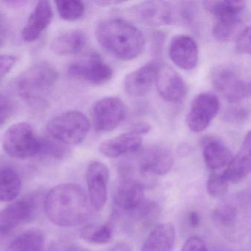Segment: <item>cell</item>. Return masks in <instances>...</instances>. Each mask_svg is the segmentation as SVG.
<instances>
[{
    "label": "cell",
    "mask_w": 251,
    "mask_h": 251,
    "mask_svg": "<svg viewBox=\"0 0 251 251\" xmlns=\"http://www.w3.org/2000/svg\"><path fill=\"white\" fill-rule=\"evenodd\" d=\"M92 206L80 185L62 183L52 188L45 200L47 217L59 227H76L89 220Z\"/></svg>",
    "instance_id": "obj_1"
},
{
    "label": "cell",
    "mask_w": 251,
    "mask_h": 251,
    "mask_svg": "<svg viewBox=\"0 0 251 251\" xmlns=\"http://www.w3.org/2000/svg\"><path fill=\"white\" fill-rule=\"evenodd\" d=\"M98 43L111 55L130 61L142 54L145 47L143 33L131 23L121 19H106L95 27Z\"/></svg>",
    "instance_id": "obj_2"
},
{
    "label": "cell",
    "mask_w": 251,
    "mask_h": 251,
    "mask_svg": "<svg viewBox=\"0 0 251 251\" xmlns=\"http://www.w3.org/2000/svg\"><path fill=\"white\" fill-rule=\"evenodd\" d=\"M58 77V71L52 64L46 61H36L17 77V92L32 106L44 107Z\"/></svg>",
    "instance_id": "obj_3"
},
{
    "label": "cell",
    "mask_w": 251,
    "mask_h": 251,
    "mask_svg": "<svg viewBox=\"0 0 251 251\" xmlns=\"http://www.w3.org/2000/svg\"><path fill=\"white\" fill-rule=\"evenodd\" d=\"M51 138L65 145H77L84 141L90 122L80 111H70L52 118L47 126Z\"/></svg>",
    "instance_id": "obj_4"
},
{
    "label": "cell",
    "mask_w": 251,
    "mask_h": 251,
    "mask_svg": "<svg viewBox=\"0 0 251 251\" xmlns=\"http://www.w3.org/2000/svg\"><path fill=\"white\" fill-rule=\"evenodd\" d=\"M2 148L7 155L17 159H26L40 155L41 139L27 123H16L4 134Z\"/></svg>",
    "instance_id": "obj_5"
},
{
    "label": "cell",
    "mask_w": 251,
    "mask_h": 251,
    "mask_svg": "<svg viewBox=\"0 0 251 251\" xmlns=\"http://www.w3.org/2000/svg\"><path fill=\"white\" fill-rule=\"evenodd\" d=\"M213 86L230 103H237L251 95V83L233 67L220 66L211 75Z\"/></svg>",
    "instance_id": "obj_6"
},
{
    "label": "cell",
    "mask_w": 251,
    "mask_h": 251,
    "mask_svg": "<svg viewBox=\"0 0 251 251\" xmlns=\"http://www.w3.org/2000/svg\"><path fill=\"white\" fill-rule=\"evenodd\" d=\"M127 114V106L123 100L117 97H105L94 104L91 115L97 131L109 132L126 120Z\"/></svg>",
    "instance_id": "obj_7"
},
{
    "label": "cell",
    "mask_w": 251,
    "mask_h": 251,
    "mask_svg": "<svg viewBox=\"0 0 251 251\" xmlns=\"http://www.w3.org/2000/svg\"><path fill=\"white\" fill-rule=\"evenodd\" d=\"M220 103L217 96L210 92H202L191 102L186 116V125L194 133L205 130L220 111Z\"/></svg>",
    "instance_id": "obj_8"
},
{
    "label": "cell",
    "mask_w": 251,
    "mask_h": 251,
    "mask_svg": "<svg viewBox=\"0 0 251 251\" xmlns=\"http://www.w3.org/2000/svg\"><path fill=\"white\" fill-rule=\"evenodd\" d=\"M70 76L77 80H83L93 85H102L112 78V68L98 54H93L89 58L77 61L70 66Z\"/></svg>",
    "instance_id": "obj_9"
},
{
    "label": "cell",
    "mask_w": 251,
    "mask_h": 251,
    "mask_svg": "<svg viewBox=\"0 0 251 251\" xmlns=\"http://www.w3.org/2000/svg\"><path fill=\"white\" fill-rule=\"evenodd\" d=\"M86 177L92 208L96 211H101L108 200V167L100 161H92L86 170Z\"/></svg>",
    "instance_id": "obj_10"
},
{
    "label": "cell",
    "mask_w": 251,
    "mask_h": 251,
    "mask_svg": "<svg viewBox=\"0 0 251 251\" xmlns=\"http://www.w3.org/2000/svg\"><path fill=\"white\" fill-rule=\"evenodd\" d=\"M155 83L158 93L167 102L180 104L187 96L186 82L181 75L169 66L158 67Z\"/></svg>",
    "instance_id": "obj_11"
},
{
    "label": "cell",
    "mask_w": 251,
    "mask_h": 251,
    "mask_svg": "<svg viewBox=\"0 0 251 251\" xmlns=\"http://www.w3.org/2000/svg\"><path fill=\"white\" fill-rule=\"evenodd\" d=\"M142 23L151 27L168 25L176 22V6L166 1H147L135 8Z\"/></svg>",
    "instance_id": "obj_12"
},
{
    "label": "cell",
    "mask_w": 251,
    "mask_h": 251,
    "mask_svg": "<svg viewBox=\"0 0 251 251\" xmlns=\"http://www.w3.org/2000/svg\"><path fill=\"white\" fill-rule=\"evenodd\" d=\"M34 211V201L26 198L10 204L0 211V239L28 220Z\"/></svg>",
    "instance_id": "obj_13"
},
{
    "label": "cell",
    "mask_w": 251,
    "mask_h": 251,
    "mask_svg": "<svg viewBox=\"0 0 251 251\" xmlns=\"http://www.w3.org/2000/svg\"><path fill=\"white\" fill-rule=\"evenodd\" d=\"M170 59L179 68L192 70L196 67L199 50L196 42L186 35H177L171 40L169 47Z\"/></svg>",
    "instance_id": "obj_14"
},
{
    "label": "cell",
    "mask_w": 251,
    "mask_h": 251,
    "mask_svg": "<svg viewBox=\"0 0 251 251\" xmlns=\"http://www.w3.org/2000/svg\"><path fill=\"white\" fill-rule=\"evenodd\" d=\"M158 67L155 62H149L127 75L124 80L126 92L137 98L145 96L155 83Z\"/></svg>",
    "instance_id": "obj_15"
},
{
    "label": "cell",
    "mask_w": 251,
    "mask_h": 251,
    "mask_svg": "<svg viewBox=\"0 0 251 251\" xmlns=\"http://www.w3.org/2000/svg\"><path fill=\"white\" fill-rule=\"evenodd\" d=\"M144 189L134 180L121 177L114 189V203L123 211H133L145 201Z\"/></svg>",
    "instance_id": "obj_16"
},
{
    "label": "cell",
    "mask_w": 251,
    "mask_h": 251,
    "mask_svg": "<svg viewBox=\"0 0 251 251\" xmlns=\"http://www.w3.org/2000/svg\"><path fill=\"white\" fill-rule=\"evenodd\" d=\"M53 17L52 5L49 1H39L22 30V38L27 42L37 40L49 27Z\"/></svg>",
    "instance_id": "obj_17"
},
{
    "label": "cell",
    "mask_w": 251,
    "mask_h": 251,
    "mask_svg": "<svg viewBox=\"0 0 251 251\" xmlns=\"http://www.w3.org/2000/svg\"><path fill=\"white\" fill-rule=\"evenodd\" d=\"M251 132L249 131L245 135L240 151L231 158L227 168L222 174L228 183H239L248 177L251 173Z\"/></svg>",
    "instance_id": "obj_18"
},
{
    "label": "cell",
    "mask_w": 251,
    "mask_h": 251,
    "mask_svg": "<svg viewBox=\"0 0 251 251\" xmlns=\"http://www.w3.org/2000/svg\"><path fill=\"white\" fill-rule=\"evenodd\" d=\"M142 144L140 136L129 131L104 141L100 145L99 151L107 158H115L126 154L138 152Z\"/></svg>",
    "instance_id": "obj_19"
},
{
    "label": "cell",
    "mask_w": 251,
    "mask_h": 251,
    "mask_svg": "<svg viewBox=\"0 0 251 251\" xmlns=\"http://www.w3.org/2000/svg\"><path fill=\"white\" fill-rule=\"evenodd\" d=\"M202 155L205 165L211 170L226 167L232 157L228 147L216 136H207L202 141Z\"/></svg>",
    "instance_id": "obj_20"
},
{
    "label": "cell",
    "mask_w": 251,
    "mask_h": 251,
    "mask_svg": "<svg viewBox=\"0 0 251 251\" xmlns=\"http://www.w3.org/2000/svg\"><path fill=\"white\" fill-rule=\"evenodd\" d=\"M87 44L86 33L78 29L67 30L54 39L51 45L57 55H70L83 50Z\"/></svg>",
    "instance_id": "obj_21"
},
{
    "label": "cell",
    "mask_w": 251,
    "mask_h": 251,
    "mask_svg": "<svg viewBox=\"0 0 251 251\" xmlns=\"http://www.w3.org/2000/svg\"><path fill=\"white\" fill-rule=\"evenodd\" d=\"M176 241V229L172 223L156 226L148 235L142 251H172Z\"/></svg>",
    "instance_id": "obj_22"
},
{
    "label": "cell",
    "mask_w": 251,
    "mask_h": 251,
    "mask_svg": "<svg viewBox=\"0 0 251 251\" xmlns=\"http://www.w3.org/2000/svg\"><path fill=\"white\" fill-rule=\"evenodd\" d=\"M21 189V179L14 170L10 168L0 170V202L14 201Z\"/></svg>",
    "instance_id": "obj_23"
},
{
    "label": "cell",
    "mask_w": 251,
    "mask_h": 251,
    "mask_svg": "<svg viewBox=\"0 0 251 251\" xmlns=\"http://www.w3.org/2000/svg\"><path fill=\"white\" fill-rule=\"evenodd\" d=\"M243 24V15L218 19L213 27V36L220 42H230L239 36Z\"/></svg>",
    "instance_id": "obj_24"
},
{
    "label": "cell",
    "mask_w": 251,
    "mask_h": 251,
    "mask_svg": "<svg viewBox=\"0 0 251 251\" xmlns=\"http://www.w3.org/2000/svg\"><path fill=\"white\" fill-rule=\"evenodd\" d=\"M205 10L212 14L217 20L243 15L246 9L245 1H205L203 2Z\"/></svg>",
    "instance_id": "obj_25"
},
{
    "label": "cell",
    "mask_w": 251,
    "mask_h": 251,
    "mask_svg": "<svg viewBox=\"0 0 251 251\" xmlns=\"http://www.w3.org/2000/svg\"><path fill=\"white\" fill-rule=\"evenodd\" d=\"M7 251H45V236L40 230H27L13 241Z\"/></svg>",
    "instance_id": "obj_26"
},
{
    "label": "cell",
    "mask_w": 251,
    "mask_h": 251,
    "mask_svg": "<svg viewBox=\"0 0 251 251\" xmlns=\"http://www.w3.org/2000/svg\"><path fill=\"white\" fill-rule=\"evenodd\" d=\"M80 235L89 243L103 245L112 239L113 229L108 224H90L81 229Z\"/></svg>",
    "instance_id": "obj_27"
},
{
    "label": "cell",
    "mask_w": 251,
    "mask_h": 251,
    "mask_svg": "<svg viewBox=\"0 0 251 251\" xmlns=\"http://www.w3.org/2000/svg\"><path fill=\"white\" fill-rule=\"evenodd\" d=\"M55 5L60 17L65 21H76L84 14V4L78 0H59Z\"/></svg>",
    "instance_id": "obj_28"
},
{
    "label": "cell",
    "mask_w": 251,
    "mask_h": 251,
    "mask_svg": "<svg viewBox=\"0 0 251 251\" xmlns=\"http://www.w3.org/2000/svg\"><path fill=\"white\" fill-rule=\"evenodd\" d=\"M237 205L232 202H224L214 210L213 218L214 221L224 227H231L234 226L238 218Z\"/></svg>",
    "instance_id": "obj_29"
},
{
    "label": "cell",
    "mask_w": 251,
    "mask_h": 251,
    "mask_svg": "<svg viewBox=\"0 0 251 251\" xmlns=\"http://www.w3.org/2000/svg\"><path fill=\"white\" fill-rule=\"evenodd\" d=\"M69 149L65 145L52 138L41 139L40 155H50L54 158H64L69 153Z\"/></svg>",
    "instance_id": "obj_30"
},
{
    "label": "cell",
    "mask_w": 251,
    "mask_h": 251,
    "mask_svg": "<svg viewBox=\"0 0 251 251\" xmlns=\"http://www.w3.org/2000/svg\"><path fill=\"white\" fill-rule=\"evenodd\" d=\"M207 192L213 198H222L228 190V182L222 174L212 173L208 177L206 183Z\"/></svg>",
    "instance_id": "obj_31"
},
{
    "label": "cell",
    "mask_w": 251,
    "mask_h": 251,
    "mask_svg": "<svg viewBox=\"0 0 251 251\" xmlns=\"http://www.w3.org/2000/svg\"><path fill=\"white\" fill-rule=\"evenodd\" d=\"M236 52L241 55L251 54V27H245L238 36L236 42Z\"/></svg>",
    "instance_id": "obj_32"
},
{
    "label": "cell",
    "mask_w": 251,
    "mask_h": 251,
    "mask_svg": "<svg viewBox=\"0 0 251 251\" xmlns=\"http://www.w3.org/2000/svg\"><path fill=\"white\" fill-rule=\"evenodd\" d=\"M249 117V111L244 107H234L227 109L225 112L224 119L230 123H242Z\"/></svg>",
    "instance_id": "obj_33"
},
{
    "label": "cell",
    "mask_w": 251,
    "mask_h": 251,
    "mask_svg": "<svg viewBox=\"0 0 251 251\" xmlns=\"http://www.w3.org/2000/svg\"><path fill=\"white\" fill-rule=\"evenodd\" d=\"M14 104L6 95L0 94V127L8 121L14 113Z\"/></svg>",
    "instance_id": "obj_34"
},
{
    "label": "cell",
    "mask_w": 251,
    "mask_h": 251,
    "mask_svg": "<svg viewBox=\"0 0 251 251\" xmlns=\"http://www.w3.org/2000/svg\"><path fill=\"white\" fill-rule=\"evenodd\" d=\"M17 61V58L14 55L8 54L0 55V82L14 68Z\"/></svg>",
    "instance_id": "obj_35"
},
{
    "label": "cell",
    "mask_w": 251,
    "mask_h": 251,
    "mask_svg": "<svg viewBox=\"0 0 251 251\" xmlns=\"http://www.w3.org/2000/svg\"><path fill=\"white\" fill-rule=\"evenodd\" d=\"M180 251H208V250L201 238L192 236L186 241Z\"/></svg>",
    "instance_id": "obj_36"
},
{
    "label": "cell",
    "mask_w": 251,
    "mask_h": 251,
    "mask_svg": "<svg viewBox=\"0 0 251 251\" xmlns=\"http://www.w3.org/2000/svg\"><path fill=\"white\" fill-rule=\"evenodd\" d=\"M151 128L152 127L149 123H145V122H138L132 126L130 131L141 136V135H145L149 133Z\"/></svg>",
    "instance_id": "obj_37"
},
{
    "label": "cell",
    "mask_w": 251,
    "mask_h": 251,
    "mask_svg": "<svg viewBox=\"0 0 251 251\" xmlns=\"http://www.w3.org/2000/svg\"><path fill=\"white\" fill-rule=\"evenodd\" d=\"M201 217L199 213L192 211L188 214V223L192 227H198L201 224Z\"/></svg>",
    "instance_id": "obj_38"
},
{
    "label": "cell",
    "mask_w": 251,
    "mask_h": 251,
    "mask_svg": "<svg viewBox=\"0 0 251 251\" xmlns=\"http://www.w3.org/2000/svg\"><path fill=\"white\" fill-rule=\"evenodd\" d=\"M109 251H130V248L127 244L124 242H119L114 245Z\"/></svg>",
    "instance_id": "obj_39"
},
{
    "label": "cell",
    "mask_w": 251,
    "mask_h": 251,
    "mask_svg": "<svg viewBox=\"0 0 251 251\" xmlns=\"http://www.w3.org/2000/svg\"><path fill=\"white\" fill-rule=\"evenodd\" d=\"M97 4L98 5H108V6H111V5H119V4L123 3V2L121 1H99V2H96Z\"/></svg>",
    "instance_id": "obj_40"
},
{
    "label": "cell",
    "mask_w": 251,
    "mask_h": 251,
    "mask_svg": "<svg viewBox=\"0 0 251 251\" xmlns=\"http://www.w3.org/2000/svg\"><path fill=\"white\" fill-rule=\"evenodd\" d=\"M67 251H87V250L83 249V248H77V247H75V248H70V249H69Z\"/></svg>",
    "instance_id": "obj_41"
}]
</instances>
